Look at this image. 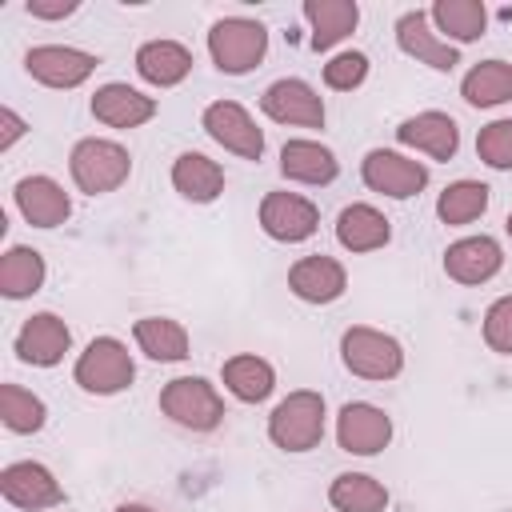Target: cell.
Instances as JSON below:
<instances>
[{
	"label": "cell",
	"mask_w": 512,
	"mask_h": 512,
	"mask_svg": "<svg viewBox=\"0 0 512 512\" xmlns=\"http://www.w3.org/2000/svg\"><path fill=\"white\" fill-rule=\"evenodd\" d=\"M360 176L372 192L392 196V200H408L428 184V168L420 160H408V156L388 152V148H372L360 164Z\"/></svg>",
	"instance_id": "obj_7"
},
{
	"label": "cell",
	"mask_w": 512,
	"mask_h": 512,
	"mask_svg": "<svg viewBox=\"0 0 512 512\" xmlns=\"http://www.w3.org/2000/svg\"><path fill=\"white\" fill-rule=\"evenodd\" d=\"M172 188L192 204H208L224 192V168L204 152H180L172 164Z\"/></svg>",
	"instance_id": "obj_25"
},
{
	"label": "cell",
	"mask_w": 512,
	"mask_h": 512,
	"mask_svg": "<svg viewBox=\"0 0 512 512\" xmlns=\"http://www.w3.org/2000/svg\"><path fill=\"white\" fill-rule=\"evenodd\" d=\"M268 436L284 452H308L324 440V396L312 388L288 392L272 416H268Z\"/></svg>",
	"instance_id": "obj_1"
},
{
	"label": "cell",
	"mask_w": 512,
	"mask_h": 512,
	"mask_svg": "<svg viewBox=\"0 0 512 512\" xmlns=\"http://www.w3.org/2000/svg\"><path fill=\"white\" fill-rule=\"evenodd\" d=\"M428 20L436 24V32H444L448 40L456 44H468V40H480L484 28H488V8L480 0H436Z\"/></svg>",
	"instance_id": "obj_27"
},
{
	"label": "cell",
	"mask_w": 512,
	"mask_h": 512,
	"mask_svg": "<svg viewBox=\"0 0 512 512\" xmlns=\"http://www.w3.org/2000/svg\"><path fill=\"white\" fill-rule=\"evenodd\" d=\"M500 264H504V252L492 236H464L444 252V272L456 284H484L500 272Z\"/></svg>",
	"instance_id": "obj_18"
},
{
	"label": "cell",
	"mask_w": 512,
	"mask_h": 512,
	"mask_svg": "<svg viewBox=\"0 0 512 512\" xmlns=\"http://www.w3.org/2000/svg\"><path fill=\"white\" fill-rule=\"evenodd\" d=\"M96 64L100 60L92 52H80V48H68V44H40L24 56L28 76L48 84V88H76L96 72Z\"/></svg>",
	"instance_id": "obj_11"
},
{
	"label": "cell",
	"mask_w": 512,
	"mask_h": 512,
	"mask_svg": "<svg viewBox=\"0 0 512 512\" xmlns=\"http://www.w3.org/2000/svg\"><path fill=\"white\" fill-rule=\"evenodd\" d=\"M484 208H488V184L480 180H456L436 200V216L444 224H472L476 216H484Z\"/></svg>",
	"instance_id": "obj_32"
},
{
	"label": "cell",
	"mask_w": 512,
	"mask_h": 512,
	"mask_svg": "<svg viewBox=\"0 0 512 512\" xmlns=\"http://www.w3.org/2000/svg\"><path fill=\"white\" fill-rule=\"evenodd\" d=\"M0 124H4V136H0V148H12V144H16V140H20L24 132H28V124H24V120H20V116H16L12 108H0Z\"/></svg>",
	"instance_id": "obj_38"
},
{
	"label": "cell",
	"mask_w": 512,
	"mask_h": 512,
	"mask_svg": "<svg viewBox=\"0 0 512 512\" xmlns=\"http://www.w3.org/2000/svg\"><path fill=\"white\" fill-rule=\"evenodd\" d=\"M460 96L472 108H496V104L512 100V64L508 60H480L476 68H468Z\"/></svg>",
	"instance_id": "obj_28"
},
{
	"label": "cell",
	"mask_w": 512,
	"mask_h": 512,
	"mask_svg": "<svg viewBox=\"0 0 512 512\" xmlns=\"http://www.w3.org/2000/svg\"><path fill=\"white\" fill-rule=\"evenodd\" d=\"M92 116L108 128H140L144 120L156 116V100L128 84H104L92 96Z\"/></svg>",
	"instance_id": "obj_20"
},
{
	"label": "cell",
	"mask_w": 512,
	"mask_h": 512,
	"mask_svg": "<svg viewBox=\"0 0 512 512\" xmlns=\"http://www.w3.org/2000/svg\"><path fill=\"white\" fill-rule=\"evenodd\" d=\"M24 8H28V16L60 20V16H72V12H76V0H28Z\"/></svg>",
	"instance_id": "obj_37"
},
{
	"label": "cell",
	"mask_w": 512,
	"mask_h": 512,
	"mask_svg": "<svg viewBox=\"0 0 512 512\" xmlns=\"http://www.w3.org/2000/svg\"><path fill=\"white\" fill-rule=\"evenodd\" d=\"M320 224V212L308 196H296V192H268L260 200V228L280 240V244H300L316 232Z\"/></svg>",
	"instance_id": "obj_9"
},
{
	"label": "cell",
	"mask_w": 512,
	"mask_h": 512,
	"mask_svg": "<svg viewBox=\"0 0 512 512\" xmlns=\"http://www.w3.org/2000/svg\"><path fill=\"white\" fill-rule=\"evenodd\" d=\"M220 372H224V388H228L236 400H244V404H260V400H268L272 388H276L272 364H268L264 356H252V352L224 360Z\"/></svg>",
	"instance_id": "obj_26"
},
{
	"label": "cell",
	"mask_w": 512,
	"mask_h": 512,
	"mask_svg": "<svg viewBox=\"0 0 512 512\" xmlns=\"http://www.w3.org/2000/svg\"><path fill=\"white\" fill-rule=\"evenodd\" d=\"M72 348V332L56 312H36L32 320H24V328L16 332V356L24 364L36 368H52L64 360V352Z\"/></svg>",
	"instance_id": "obj_14"
},
{
	"label": "cell",
	"mask_w": 512,
	"mask_h": 512,
	"mask_svg": "<svg viewBox=\"0 0 512 512\" xmlns=\"http://www.w3.org/2000/svg\"><path fill=\"white\" fill-rule=\"evenodd\" d=\"M280 172L296 184H332L340 164H336L332 148H324L316 140H288L280 148Z\"/></svg>",
	"instance_id": "obj_24"
},
{
	"label": "cell",
	"mask_w": 512,
	"mask_h": 512,
	"mask_svg": "<svg viewBox=\"0 0 512 512\" xmlns=\"http://www.w3.org/2000/svg\"><path fill=\"white\" fill-rule=\"evenodd\" d=\"M12 196H16L20 216H24L32 228H56V224H64L68 212H72L68 192H64L52 176H24V180L12 188Z\"/></svg>",
	"instance_id": "obj_17"
},
{
	"label": "cell",
	"mask_w": 512,
	"mask_h": 512,
	"mask_svg": "<svg viewBox=\"0 0 512 512\" xmlns=\"http://www.w3.org/2000/svg\"><path fill=\"white\" fill-rule=\"evenodd\" d=\"M68 168H72V180H76L80 192L104 196V192H112V188H120V184L128 180L132 156H128V148H120L116 140H96V136H88V140H80V144L72 148Z\"/></svg>",
	"instance_id": "obj_3"
},
{
	"label": "cell",
	"mask_w": 512,
	"mask_h": 512,
	"mask_svg": "<svg viewBox=\"0 0 512 512\" xmlns=\"http://www.w3.org/2000/svg\"><path fill=\"white\" fill-rule=\"evenodd\" d=\"M396 40H400V48H404L408 56H416L420 64H428V68H436V72H452V68L460 64V52H456L444 36H436L428 12H420V8H412V12H404V16L396 20Z\"/></svg>",
	"instance_id": "obj_15"
},
{
	"label": "cell",
	"mask_w": 512,
	"mask_h": 512,
	"mask_svg": "<svg viewBox=\"0 0 512 512\" xmlns=\"http://www.w3.org/2000/svg\"><path fill=\"white\" fill-rule=\"evenodd\" d=\"M484 344L500 356H512V296H500L484 312Z\"/></svg>",
	"instance_id": "obj_36"
},
{
	"label": "cell",
	"mask_w": 512,
	"mask_h": 512,
	"mask_svg": "<svg viewBox=\"0 0 512 512\" xmlns=\"http://www.w3.org/2000/svg\"><path fill=\"white\" fill-rule=\"evenodd\" d=\"M264 116L276 124H300V128H324V100L304 80H276L260 96Z\"/></svg>",
	"instance_id": "obj_13"
},
{
	"label": "cell",
	"mask_w": 512,
	"mask_h": 512,
	"mask_svg": "<svg viewBox=\"0 0 512 512\" xmlns=\"http://www.w3.org/2000/svg\"><path fill=\"white\" fill-rule=\"evenodd\" d=\"M44 400L32 396L28 388L20 384H0V420L8 432H40L44 428Z\"/></svg>",
	"instance_id": "obj_33"
},
{
	"label": "cell",
	"mask_w": 512,
	"mask_h": 512,
	"mask_svg": "<svg viewBox=\"0 0 512 512\" xmlns=\"http://www.w3.org/2000/svg\"><path fill=\"white\" fill-rule=\"evenodd\" d=\"M116 512H152V508H144V504H120Z\"/></svg>",
	"instance_id": "obj_39"
},
{
	"label": "cell",
	"mask_w": 512,
	"mask_h": 512,
	"mask_svg": "<svg viewBox=\"0 0 512 512\" xmlns=\"http://www.w3.org/2000/svg\"><path fill=\"white\" fill-rule=\"evenodd\" d=\"M208 52H212V64L228 76H244L252 72L264 52H268V28L260 20H248V16H228V20H216L212 32H208Z\"/></svg>",
	"instance_id": "obj_2"
},
{
	"label": "cell",
	"mask_w": 512,
	"mask_h": 512,
	"mask_svg": "<svg viewBox=\"0 0 512 512\" xmlns=\"http://www.w3.org/2000/svg\"><path fill=\"white\" fill-rule=\"evenodd\" d=\"M132 336H136L140 352L152 356V360H168L172 364V360H184L188 356V332H184V324H176L168 316H144V320H136Z\"/></svg>",
	"instance_id": "obj_30"
},
{
	"label": "cell",
	"mask_w": 512,
	"mask_h": 512,
	"mask_svg": "<svg viewBox=\"0 0 512 512\" xmlns=\"http://www.w3.org/2000/svg\"><path fill=\"white\" fill-rule=\"evenodd\" d=\"M476 156H480L488 168L512 172V120H492V124H484L480 136H476Z\"/></svg>",
	"instance_id": "obj_34"
},
{
	"label": "cell",
	"mask_w": 512,
	"mask_h": 512,
	"mask_svg": "<svg viewBox=\"0 0 512 512\" xmlns=\"http://www.w3.org/2000/svg\"><path fill=\"white\" fill-rule=\"evenodd\" d=\"M340 360L360 380H392L404 368V348L388 332L356 324V328H348L340 336Z\"/></svg>",
	"instance_id": "obj_4"
},
{
	"label": "cell",
	"mask_w": 512,
	"mask_h": 512,
	"mask_svg": "<svg viewBox=\"0 0 512 512\" xmlns=\"http://www.w3.org/2000/svg\"><path fill=\"white\" fill-rule=\"evenodd\" d=\"M388 236H392L388 216L380 208H372V204H348L336 216V240L348 252H376V248L388 244Z\"/></svg>",
	"instance_id": "obj_21"
},
{
	"label": "cell",
	"mask_w": 512,
	"mask_h": 512,
	"mask_svg": "<svg viewBox=\"0 0 512 512\" xmlns=\"http://www.w3.org/2000/svg\"><path fill=\"white\" fill-rule=\"evenodd\" d=\"M328 500L336 512H384L388 508V488L364 472H340L328 488Z\"/></svg>",
	"instance_id": "obj_31"
},
{
	"label": "cell",
	"mask_w": 512,
	"mask_h": 512,
	"mask_svg": "<svg viewBox=\"0 0 512 512\" xmlns=\"http://www.w3.org/2000/svg\"><path fill=\"white\" fill-rule=\"evenodd\" d=\"M396 140L408 144V148L428 152L432 160H452L456 148H460V128H456V120L444 116V112H420V116L400 120Z\"/></svg>",
	"instance_id": "obj_19"
},
{
	"label": "cell",
	"mask_w": 512,
	"mask_h": 512,
	"mask_svg": "<svg viewBox=\"0 0 512 512\" xmlns=\"http://www.w3.org/2000/svg\"><path fill=\"white\" fill-rule=\"evenodd\" d=\"M364 76H368V56H364V52H340V56H332V60L324 64V84L336 88V92L360 88Z\"/></svg>",
	"instance_id": "obj_35"
},
{
	"label": "cell",
	"mask_w": 512,
	"mask_h": 512,
	"mask_svg": "<svg viewBox=\"0 0 512 512\" xmlns=\"http://www.w3.org/2000/svg\"><path fill=\"white\" fill-rule=\"evenodd\" d=\"M504 228H508V236H512V212H508V220H504Z\"/></svg>",
	"instance_id": "obj_40"
},
{
	"label": "cell",
	"mask_w": 512,
	"mask_h": 512,
	"mask_svg": "<svg viewBox=\"0 0 512 512\" xmlns=\"http://www.w3.org/2000/svg\"><path fill=\"white\" fill-rule=\"evenodd\" d=\"M204 132L216 144H224L228 152L244 156V160H260V152H264V132L256 128V120L248 116V108L236 104V100L208 104L204 108Z\"/></svg>",
	"instance_id": "obj_8"
},
{
	"label": "cell",
	"mask_w": 512,
	"mask_h": 512,
	"mask_svg": "<svg viewBox=\"0 0 512 512\" xmlns=\"http://www.w3.org/2000/svg\"><path fill=\"white\" fill-rule=\"evenodd\" d=\"M288 288L300 296V300H308V304H332V300H340L344 296V288H348V272H344V264L340 260H332V256H304V260H296L292 268H288Z\"/></svg>",
	"instance_id": "obj_16"
},
{
	"label": "cell",
	"mask_w": 512,
	"mask_h": 512,
	"mask_svg": "<svg viewBox=\"0 0 512 512\" xmlns=\"http://www.w3.org/2000/svg\"><path fill=\"white\" fill-rule=\"evenodd\" d=\"M136 72L156 88H172L192 72V52L176 40H148L136 52Z\"/></svg>",
	"instance_id": "obj_23"
},
{
	"label": "cell",
	"mask_w": 512,
	"mask_h": 512,
	"mask_svg": "<svg viewBox=\"0 0 512 512\" xmlns=\"http://www.w3.org/2000/svg\"><path fill=\"white\" fill-rule=\"evenodd\" d=\"M160 412L192 432H212L224 420V400L204 376H176L160 392Z\"/></svg>",
	"instance_id": "obj_5"
},
{
	"label": "cell",
	"mask_w": 512,
	"mask_h": 512,
	"mask_svg": "<svg viewBox=\"0 0 512 512\" xmlns=\"http://www.w3.org/2000/svg\"><path fill=\"white\" fill-rule=\"evenodd\" d=\"M40 284H44V256L28 244H12L0 260V292L8 300H24L40 292Z\"/></svg>",
	"instance_id": "obj_29"
},
{
	"label": "cell",
	"mask_w": 512,
	"mask_h": 512,
	"mask_svg": "<svg viewBox=\"0 0 512 512\" xmlns=\"http://www.w3.org/2000/svg\"><path fill=\"white\" fill-rule=\"evenodd\" d=\"M304 20L312 24V48L328 52L344 36H352L360 8H356V0H304Z\"/></svg>",
	"instance_id": "obj_22"
},
{
	"label": "cell",
	"mask_w": 512,
	"mask_h": 512,
	"mask_svg": "<svg viewBox=\"0 0 512 512\" xmlns=\"http://www.w3.org/2000/svg\"><path fill=\"white\" fill-rule=\"evenodd\" d=\"M0 492L8 504L16 508H28V512H40V508H56L64 504V488L56 484V476L36 464V460H16L0 472Z\"/></svg>",
	"instance_id": "obj_12"
},
{
	"label": "cell",
	"mask_w": 512,
	"mask_h": 512,
	"mask_svg": "<svg viewBox=\"0 0 512 512\" xmlns=\"http://www.w3.org/2000/svg\"><path fill=\"white\" fill-rule=\"evenodd\" d=\"M336 440L352 456H376L392 440V420H388L384 408L364 404V400H352L336 416Z\"/></svg>",
	"instance_id": "obj_10"
},
{
	"label": "cell",
	"mask_w": 512,
	"mask_h": 512,
	"mask_svg": "<svg viewBox=\"0 0 512 512\" xmlns=\"http://www.w3.org/2000/svg\"><path fill=\"white\" fill-rule=\"evenodd\" d=\"M76 384L92 396H112V392H124L136 376V364H132V352L116 340V336H96L80 360H76Z\"/></svg>",
	"instance_id": "obj_6"
}]
</instances>
